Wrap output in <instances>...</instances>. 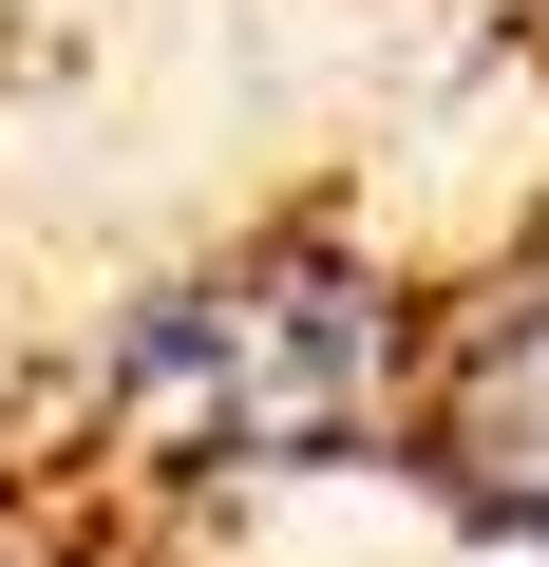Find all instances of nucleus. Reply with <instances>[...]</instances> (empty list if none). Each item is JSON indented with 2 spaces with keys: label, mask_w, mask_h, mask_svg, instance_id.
Returning <instances> with one entry per match:
<instances>
[{
  "label": "nucleus",
  "mask_w": 549,
  "mask_h": 567,
  "mask_svg": "<svg viewBox=\"0 0 549 567\" xmlns=\"http://www.w3.org/2000/svg\"><path fill=\"white\" fill-rule=\"evenodd\" d=\"M360 473H398L455 548L549 567V189L492 208L474 246H417V322Z\"/></svg>",
  "instance_id": "f257e3e1"
}]
</instances>
